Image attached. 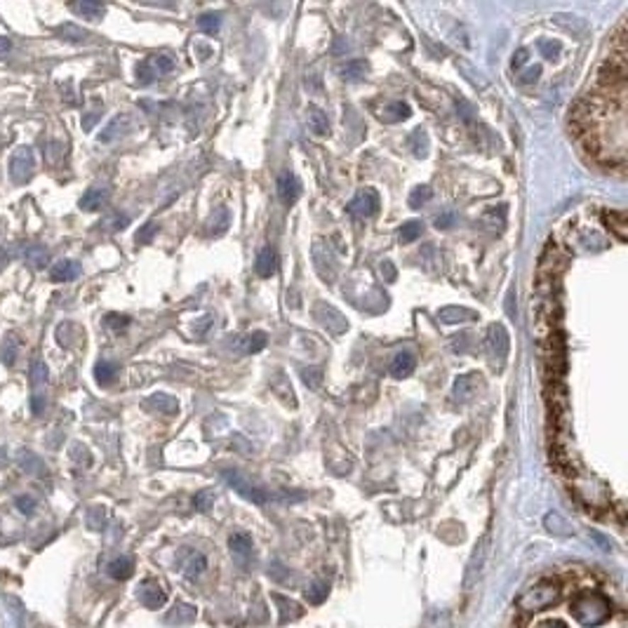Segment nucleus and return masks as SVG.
I'll list each match as a JSON object with an SVG mask.
<instances>
[{
    "label": "nucleus",
    "mask_w": 628,
    "mask_h": 628,
    "mask_svg": "<svg viewBox=\"0 0 628 628\" xmlns=\"http://www.w3.org/2000/svg\"><path fill=\"white\" fill-rule=\"evenodd\" d=\"M308 125H311V132L318 137L330 135V120H327V113H325L323 108L308 106Z\"/></svg>",
    "instance_id": "obj_15"
},
{
    "label": "nucleus",
    "mask_w": 628,
    "mask_h": 628,
    "mask_svg": "<svg viewBox=\"0 0 628 628\" xmlns=\"http://www.w3.org/2000/svg\"><path fill=\"white\" fill-rule=\"evenodd\" d=\"M198 28L205 33L214 35L221 28V12H205L201 14V19H198Z\"/></svg>",
    "instance_id": "obj_30"
},
{
    "label": "nucleus",
    "mask_w": 628,
    "mask_h": 628,
    "mask_svg": "<svg viewBox=\"0 0 628 628\" xmlns=\"http://www.w3.org/2000/svg\"><path fill=\"white\" fill-rule=\"evenodd\" d=\"M539 76H542V66H529V69L525 71L522 76H520V83H525V85H532V83H537Z\"/></svg>",
    "instance_id": "obj_38"
},
{
    "label": "nucleus",
    "mask_w": 628,
    "mask_h": 628,
    "mask_svg": "<svg viewBox=\"0 0 628 628\" xmlns=\"http://www.w3.org/2000/svg\"><path fill=\"white\" fill-rule=\"evenodd\" d=\"M379 194H376L374 189H363L358 191L356 196L351 198V203L346 205V212L351 214V217H358V219H367V217H374L376 212H379Z\"/></svg>",
    "instance_id": "obj_1"
},
{
    "label": "nucleus",
    "mask_w": 628,
    "mask_h": 628,
    "mask_svg": "<svg viewBox=\"0 0 628 628\" xmlns=\"http://www.w3.org/2000/svg\"><path fill=\"white\" fill-rule=\"evenodd\" d=\"M299 196H301V184H299L297 176H294L292 172L280 174L278 176V198H280V203L290 208V205H294L299 201Z\"/></svg>",
    "instance_id": "obj_7"
},
{
    "label": "nucleus",
    "mask_w": 628,
    "mask_h": 628,
    "mask_svg": "<svg viewBox=\"0 0 628 628\" xmlns=\"http://www.w3.org/2000/svg\"><path fill=\"white\" fill-rule=\"evenodd\" d=\"M26 259L35 269H43V266L50 264V252L43 245H28L26 247Z\"/></svg>",
    "instance_id": "obj_29"
},
{
    "label": "nucleus",
    "mask_w": 628,
    "mask_h": 628,
    "mask_svg": "<svg viewBox=\"0 0 628 628\" xmlns=\"http://www.w3.org/2000/svg\"><path fill=\"white\" fill-rule=\"evenodd\" d=\"M257 273L262 278H271L273 273L278 271V252L273 247H264L259 254H257V264H254Z\"/></svg>",
    "instance_id": "obj_11"
},
{
    "label": "nucleus",
    "mask_w": 628,
    "mask_h": 628,
    "mask_svg": "<svg viewBox=\"0 0 628 628\" xmlns=\"http://www.w3.org/2000/svg\"><path fill=\"white\" fill-rule=\"evenodd\" d=\"M33 167H35L33 151L26 149V146H21V149L14 151V156L10 160V176H12V181L14 184H26L33 176Z\"/></svg>",
    "instance_id": "obj_2"
},
{
    "label": "nucleus",
    "mask_w": 628,
    "mask_h": 628,
    "mask_svg": "<svg viewBox=\"0 0 628 628\" xmlns=\"http://www.w3.org/2000/svg\"><path fill=\"white\" fill-rule=\"evenodd\" d=\"M17 356H19V344H17V339H14L12 335H7V337L3 339V344H0V360H3V363H5L7 367H12L14 363H17Z\"/></svg>",
    "instance_id": "obj_23"
},
{
    "label": "nucleus",
    "mask_w": 628,
    "mask_h": 628,
    "mask_svg": "<svg viewBox=\"0 0 628 628\" xmlns=\"http://www.w3.org/2000/svg\"><path fill=\"white\" fill-rule=\"evenodd\" d=\"M238 342L242 353H259L266 349V344H269V335H266V332H252V335L240 337Z\"/></svg>",
    "instance_id": "obj_19"
},
{
    "label": "nucleus",
    "mask_w": 628,
    "mask_h": 628,
    "mask_svg": "<svg viewBox=\"0 0 628 628\" xmlns=\"http://www.w3.org/2000/svg\"><path fill=\"white\" fill-rule=\"evenodd\" d=\"M539 52L546 59H556L560 55V43L556 40H539Z\"/></svg>",
    "instance_id": "obj_34"
},
{
    "label": "nucleus",
    "mask_w": 628,
    "mask_h": 628,
    "mask_svg": "<svg viewBox=\"0 0 628 628\" xmlns=\"http://www.w3.org/2000/svg\"><path fill=\"white\" fill-rule=\"evenodd\" d=\"M602 224L607 226L619 240L626 242V212H617V210L607 212V210H605L602 212Z\"/></svg>",
    "instance_id": "obj_14"
},
{
    "label": "nucleus",
    "mask_w": 628,
    "mask_h": 628,
    "mask_svg": "<svg viewBox=\"0 0 628 628\" xmlns=\"http://www.w3.org/2000/svg\"><path fill=\"white\" fill-rule=\"evenodd\" d=\"M130 130H132V120H130V116H128V113H120V116H116L113 120H111V123L106 125L104 132H101V135H99V142H104V144H108V142H116L118 137L128 135Z\"/></svg>",
    "instance_id": "obj_8"
},
{
    "label": "nucleus",
    "mask_w": 628,
    "mask_h": 628,
    "mask_svg": "<svg viewBox=\"0 0 628 628\" xmlns=\"http://www.w3.org/2000/svg\"><path fill=\"white\" fill-rule=\"evenodd\" d=\"M508 346H511V339H508V332L501 323H494L490 325V330H487V349H490L492 358L497 360L499 367L504 365V360L508 356Z\"/></svg>",
    "instance_id": "obj_3"
},
{
    "label": "nucleus",
    "mask_w": 628,
    "mask_h": 628,
    "mask_svg": "<svg viewBox=\"0 0 628 628\" xmlns=\"http://www.w3.org/2000/svg\"><path fill=\"white\" fill-rule=\"evenodd\" d=\"M130 570H132L130 560H118V563H113V574L116 576H128Z\"/></svg>",
    "instance_id": "obj_42"
},
{
    "label": "nucleus",
    "mask_w": 628,
    "mask_h": 628,
    "mask_svg": "<svg viewBox=\"0 0 628 628\" xmlns=\"http://www.w3.org/2000/svg\"><path fill=\"white\" fill-rule=\"evenodd\" d=\"M224 478H226V483H228V485H233V490H238V492L242 494V497L252 499V501H257V504H264V501H269V499H271L264 490H259V487H252V485H249L247 480L240 476V473L224 471Z\"/></svg>",
    "instance_id": "obj_5"
},
{
    "label": "nucleus",
    "mask_w": 628,
    "mask_h": 628,
    "mask_svg": "<svg viewBox=\"0 0 628 628\" xmlns=\"http://www.w3.org/2000/svg\"><path fill=\"white\" fill-rule=\"evenodd\" d=\"M301 376H304V383L311 388H318L323 383V372L320 369H301Z\"/></svg>",
    "instance_id": "obj_35"
},
{
    "label": "nucleus",
    "mask_w": 628,
    "mask_h": 628,
    "mask_svg": "<svg viewBox=\"0 0 628 628\" xmlns=\"http://www.w3.org/2000/svg\"><path fill=\"white\" fill-rule=\"evenodd\" d=\"M194 504H196V508H201V511H208L210 504H212V494H210V492H201V494H198V497H196Z\"/></svg>",
    "instance_id": "obj_39"
},
{
    "label": "nucleus",
    "mask_w": 628,
    "mask_h": 628,
    "mask_svg": "<svg viewBox=\"0 0 628 628\" xmlns=\"http://www.w3.org/2000/svg\"><path fill=\"white\" fill-rule=\"evenodd\" d=\"M435 315H438V320L445 323V325H459V323L478 320V313L471 311V308H464V306H445V308H440Z\"/></svg>",
    "instance_id": "obj_9"
},
{
    "label": "nucleus",
    "mask_w": 628,
    "mask_h": 628,
    "mask_svg": "<svg viewBox=\"0 0 628 628\" xmlns=\"http://www.w3.org/2000/svg\"><path fill=\"white\" fill-rule=\"evenodd\" d=\"M108 224H111V228H113V231H123V228L130 224V219L125 217V214H116V217L108 219Z\"/></svg>",
    "instance_id": "obj_41"
},
{
    "label": "nucleus",
    "mask_w": 628,
    "mask_h": 628,
    "mask_svg": "<svg viewBox=\"0 0 628 628\" xmlns=\"http://www.w3.org/2000/svg\"><path fill=\"white\" fill-rule=\"evenodd\" d=\"M431 198H433L431 186H417L410 194V208H421V205H426Z\"/></svg>",
    "instance_id": "obj_31"
},
{
    "label": "nucleus",
    "mask_w": 628,
    "mask_h": 628,
    "mask_svg": "<svg viewBox=\"0 0 628 628\" xmlns=\"http://www.w3.org/2000/svg\"><path fill=\"white\" fill-rule=\"evenodd\" d=\"M45 383H47V367L43 360H33L31 363V386L33 393H45Z\"/></svg>",
    "instance_id": "obj_22"
},
{
    "label": "nucleus",
    "mask_w": 628,
    "mask_h": 628,
    "mask_svg": "<svg viewBox=\"0 0 628 628\" xmlns=\"http://www.w3.org/2000/svg\"><path fill=\"white\" fill-rule=\"evenodd\" d=\"M553 24H558L560 28H565V31H572L574 35H583L588 31L586 21L574 17V14H556V17H553Z\"/></svg>",
    "instance_id": "obj_18"
},
{
    "label": "nucleus",
    "mask_w": 628,
    "mask_h": 628,
    "mask_svg": "<svg viewBox=\"0 0 628 628\" xmlns=\"http://www.w3.org/2000/svg\"><path fill=\"white\" fill-rule=\"evenodd\" d=\"M421 231H424V224H421V221H417V219L405 221V224L400 226V235H398V238H400L403 245H408V242H415L419 238Z\"/></svg>",
    "instance_id": "obj_28"
},
{
    "label": "nucleus",
    "mask_w": 628,
    "mask_h": 628,
    "mask_svg": "<svg viewBox=\"0 0 628 628\" xmlns=\"http://www.w3.org/2000/svg\"><path fill=\"white\" fill-rule=\"evenodd\" d=\"M10 50H12L10 38H0V57H5L7 52H10Z\"/></svg>",
    "instance_id": "obj_47"
},
{
    "label": "nucleus",
    "mask_w": 628,
    "mask_h": 628,
    "mask_svg": "<svg viewBox=\"0 0 628 628\" xmlns=\"http://www.w3.org/2000/svg\"><path fill=\"white\" fill-rule=\"evenodd\" d=\"M410 116H412V108L405 104V101H391V104L381 111L383 123H400V120H408Z\"/></svg>",
    "instance_id": "obj_17"
},
{
    "label": "nucleus",
    "mask_w": 628,
    "mask_h": 628,
    "mask_svg": "<svg viewBox=\"0 0 628 628\" xmlns=\"http://www.w3.org/2000/svg\"><path fill=\"white\" fill-rule=\"evenodd\" d=\"M106 201H108V191L106 189H90L83 198H80V208H83L85 212H92V210L104 208Z\"/></svg>",
    "instance_id": "obj_20"
},
{
    "label": "nucleus",
    "mask_w": 628,
    "mask_h": 628,
    "mask_svg": "<svg viewBox=\"0 0 628 628\" xmlns=\"http://www.w3.org/2000/svg\"><path fill=\"white\" fill-rule=\"evenodd\" d=\"M17 506H19L24 513H31V511H33V499H28V497H21V499L17 501Z\"/></svg>",
    "instance_id": "obj_45"
},
{
    "label": "nucleus",
    "mask_w": 628,
    "mask_h": 628,
    "mask_svg": "<svg viewBox=\"0 0 628 628\" xmlns=\"http://www.w3.org/2000/svg\"><path fill=\"white\" fill-rule=\"evenodd\" d=\"M483 386V379H480L478 372H469V374H461L459 379L454 381V388H452V396L454 400L459 403H469L473 396L478 393V388Z\"/></svg>",
    "instance_id": "obj_6"
},
{
    "label": "nucleus",
    "mask_w": 628,
    "mask_h": 628,
    "mask_svg": "<svg viewBox=\"0 0 628 628\" xmlns=\"http://www.w3.org/2000/svg\"><path fill=\"white\" fill-rule=\"evenodd\" d=\"M116 374H118V365L116 363L99 360V363L94 365V379H97L101 386H108V383L116 379Z\"/></svg>",
    "instance_id": "obj_24"
},
{
    "label": "nucleus",
    "mask_w": 628,
    "mask_h": 628,
    "mask_svg": "<svg viewBox=\"0 0 628 628\" xmlns=\"http://www.w3.org/2000/svg\"><path fill=\"white\" fill-rule=\"evenodd\" d=\"M454 221H456V214L454 212H442L440 217H435V228H442V231H445V228H452L454 226Z\"/></svg>",
    "instance_id": "obj_37"
},
{
    "label": "nucleus",
    "mask_w": 628,
    "mask_h": 628,
    "mask_svg": "<svg viewBox=\"0 0 628 628\" xmlns=\"http://www.w3.org/2000/svg\"><path fill=\"white\" fill-rule=\"evenodd\" d=\"M144 408L153 410V412H160V415H176L179 403H176V398L167 396V393H153L151 398H146V400H144Z\"/></svg>",
    "instance_id": "obj_10"
},
{
    "label": "nucleus",
    "mask_w": 628,
    "mask_h": 628,
    "mask_svg": "<svg viewBox=\"0 0 628 628\" xmlns=\"http://www.w3.org/2000/svg\"><path fill=\"white\" fill-rule=\"evenodd\" d=\"M408 144H410V149H412V153H415L417 158H426V153H428V135L424 130H415L410 135V139H408Z\"/></svg>",
    "instance_id": "obj_27"
},
{
    "label": "nucleus",
    "mask_w": 628,
    "mask_h": 628,
    "mask_svg": "<svg viewBox=\"0 0 628 628\" xmlns=\"http://www.w3.org/2000/svg\"><path fill=\"white\" fill-rule=\"evenodd\" d=\"M379 269H381L383 276H386L388 283H393V280H396V269H393V264H391V262H381Z\"/></svg>",
    "instance_id": "obj_44"
},
{
    "label": "nucleus",
    "mask_w": 628,
    "mask_h": 628,
    "mask_svg": "<svg viewBox=\"0 0 628 628\" xmlns=\"http://www.w3.org/2000/svg\"><path fill=\"white\" fill-rule=\"evenodd\" d=\"M156 233H158V224H156V221H149V224H144L142 228H139L135 238H137L139 245H146V242L153 240V235H156Z\"/></svg>",
    "instance_id": "obj_33"
},
{
    "label": "nucleus",
    "mask_w": 628,
    "mask_h": 628,
    "mask_svg": "<svg viewBox=\"0 0 628 628\" xmlns=\"http://www.w3.org/2000/svg\"><path fill=\"white\" fill-rule=\"evenodd\" d=\"M146 64L151 66V71L156 73V78L165 76V73H169L174 69V59L167 57V55H153V57L146 59Z\"/></svg>",
    "instance_id": "obj_26"
},
{
    "label": "nucleus",
    "mask_w": 628,
    "mask_h": 628,
    "mask_svg": "<svg viewBox=\"0 0 628 628\" xmlns=\"http://www.w3.org/2000/svg\"><path fill=\"white\" fill-rule=\"evenodd\" d=\"M106 325H108V327H113V330H123V327H128V325H130V318L120 315V313H108L106 315Z\"/></svg>",
    "instance_id": "obj_36"
},
{
    "label": "nucleus",
    "mask_w": 628,
    "mask_h": 628,
    "mask_svg": "<svg viewBox=\"0 0 628 628\" xmlns=\"http://www.w3.org/2000/svg\"><path fill=\"white\" fill-rule=\"evenodd\" d=\"M513 301H515V292L511 290V292H508V297H506V311H508V315H511V318H515V311H513Z\"/></svg>",
    "instance_id": "obj_46"
},
{
    "label": "nucleus",
    "mask_w": 628,
    "mask_h": 628,
    "mask_svg": "<svg viewBox=\"0 0 628 628\" xmlns=\"http://www.w3.org/2000/svg\"><path fill=\"white\" fill-rule=\"evenodd\" d=\"M315 320H320L323 327L332 330L335 335H339V332H344L346 327H349V323H346V318L337 311L335 306L325 304V301H320V304L315 306Z\"/></svg>",
    "instance_id": "obj_4"
},
{
    "label": "nucleus",
    "mask_w": 628,
    "mask_h": 628,
    "mask_svg": "<svg viewBox=\"0 0 628 628\" xmlns=\"http://www.w3.org/2000/svg\"><path fill=\"white\" fill-rule=\"evenodd\" d=\"M339 76H342L344 80H349V83H358V80H363L367 76V62H363V59L346 62L342 69H339Z\"/></svg>",
    "instance_id": "obj_16"
},
{
    "label": "nucleus",
    "mask_w": 628,
    "mask_h": 628,
    "mask_svg": "<svg viewBox=\"0 0 628 628\" xmlns=\"http://www.w3.org/2000/svg\"><path fill=\"white\" fill-rule=\"evenodd\" d=\"M57 35H62L64 40L69 43H87V38H90V33L85 31V28H80L76 24H64L57 28Z\"/></svg>",
    "instance_id": "obj_25"
},
{
    "label": "nucleus",
    "mask_w": 628,
    "mask_h": 628,
    "mask_svg": "<svg viewBox=\"0 0 628 628\" xmlns=\"http://www.w3.org/2000/svg\"><path fill=\"white\" fill-rule=\"evenodd\" d=\"M228 544H231V551H235L238 556H245V553L252 551V539H249L247 534H240V532L238 534H233Z\"/></svg>",
    "instance_id": "obj_32"
},
{
    "label": "nucleus",
    "mask_w": 628,
    "mask_h": 628,
    "mask_svg": "<svg viewBox=\"0 0 628 628\" xmlns=\"http://www.w3.org/2000/svg\"><path fill=\"white\" fill-rule=\"evenodd\" d=\"M525 62H527V50L520 47L518 52L513 55V59H511V66H513V69H520V66H522Z\"/></svg>",
    "instance_id": "obj_43"
},
{
    "label": "nucleus",
    "mask_w": 628,
    "mask_h": 628,
    "mask_svg": "<svg viewBox=\"0 0 628 628\" xmlns=\"http://www.w3.org/2000/svg\"><path fill=\"white\" fill-rule=\"evenodd\" d=\"M50 276H52L55 283H69V280L80 276V264L78 262H71V259H62V262H57L52 266Z\"/></svg>",
    "instance_id": "obj_13"
},
{
    "label": "nucleus",
    "mask_w": 628,
    "mask_h": 628,
    "mask_svg": "<svg viewBox=\"0 0 628 628\" xmlns=\"http://www.w3.org/2000/svg\"><path fill=\"white\" fill-rule=\"evenodd\" d=\"M71 10L83 14L85 19H101L106 12V7L101 3H94V0H83V3H71Z\"/></svg>",
    "instance_id": "obj_21"
},
{
    "label": "nucleus",
    "mask_w": 628,
    "mask_h": 628,
    "mask_svg": "<svg viewBox=\"0 0 628 628\" xmlns=\"http://www.w3.org/2000/svg\"><path fill=\"white\" fill-rule=\"evenodd\" d=\"M456 111H459L461 118H464V120H466V123H471V120H473V116H471V113H473V108H471L469 101H464V99H456Z\"/></svg>",
    "instance_id": "obj_40"
},
{
    "label": "nucleus",
    "mask_w": 628,
    "mask_h": 628,
    "mask_svg": "<svg viewBox=\"0 0 628 628\" xmlns=\"http://www.w3.org/2000/svg\"><path fill=\"white\" fill-rule=\"evenodd\" d=\"M415 365H417V358H415V353H410V351H403V353H398V356L391 360V374L393 376H398V379H403V376H410L412 372H415Z\"/></svg>",
    "instance_id": "obj_12"
}]
</instances>
